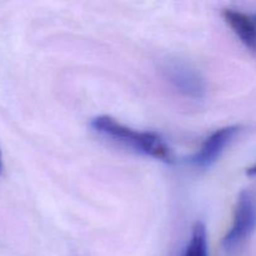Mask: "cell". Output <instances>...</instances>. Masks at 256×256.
Wrapping results in <instances>:
<instances>
[{
    "label": "cell",
    "mask_w": 256,
    "mask_h": 256,
    "mask_svg": "<svg viewBox=\"0 0 256 256\" xmlns=\"http://www.w3.org/2000/svg\"><path fill=\"white\" fill-rule=\"evenodd\" d=\"M164 72L172 86L182 94L192 98V99H200L204 96V79L190 65L182 62H178V60H172V62H168Z\"/></svg>",
    "instance_id": "4"
},
{
    "label": "cell",
    "mask_w": 256,
    "mask_h": 256,
    "mask_svg": "<svg viewBox=\"0 0 256 256\" xmlns=\"http://www.w3.org/2000/svg\"><path fill=\"white\" fill-rule=\"evenodd\" d=\"M246 172L248 175H250V176H256V164L252 165V168H249Z\"/></svg>",
    "instance_id": "7"
},
{
    "label": "cell",
    "mask_w": 256,
    "mask_h": 256,
    "mask_svg": "<svg viewBox=\"0 0 256 256\" xmlns=\"http://www.w3.org/2000/svg\"><path fill=\"white\" fill-rule=\"evenodd\" d=\"M254 20H255V24H256V15L254 16Z\"/></svg>",
    "instance_id": "9"
},
{
    "label": "cell",
    "mask_w": 256,
    "mask_h": 256,
    "mask_svg": "<svg viewBox=\"0 0 256 256\" xmlns=\"http://www.w3.org/2000/svg\"><path fill=\"white\" fill-rule=\"evenodd\" d=\"M182 256H209L206 228L204 224L196 222L192 226V235Z\"/></svg>",
    "instance_id": "6"
},
{
    "label": "cell",
    "mask_w": 256,
    "mask_h": 256,
    "mask_svg": "<svg viewBox=\"0 0 256 256\" xmlns=\"http://www.w3.org/2000/svg\"><path fill=\"white\" fill-rule=\"evenodd\" d=\"M222 18L240 42L250 52H256V24L254 18L236 9H225L222 12Z\"/></svg>",
    "instance_id": "5"
},
{
    "label": "cell",
    "mask_w": 256,
    "mask_h": 256,
    "mask_svg": "<svg viewBox=\"0 0 256 256\" xmlns=\"http://www.w3.org/2000/svg\"><path fill=\"white\" fill-rule=\"evenodd\" d=\"M242 128L239 125H230L215 130L204 140L200 149L190 158V164L195 168L206 169L210 168L224 152V149L239 134Z\"/></svg>",
    "instance_id": "3"
},
{
    "label": "cell",
    "mask_w": 256,
    "mask_h": 256,
    "mask_svg": "<svg viewBox=\"0 0 256 256\" xmlns=\"http://www.w3.org/2000/svg\"><path fill=\"white\" fill-rule=\"evenodd\" d=\"M96 134L112 142L130 148L136 152L154 158L160 162H174V152L162 135L154 132H139L109 115H100L90 122Z\"/></svg>",
    "instance_id": "1"
},
{
    "label": "cell",
    "mask_w": 256,
    "mask_h": 256,
    "mask_svg": "<svg viewBox=\"0 0 256 256\" xmlns=\"http://www.w3.org/2000/svg\"><path fill=\"white\" fill-rule=\"evenodd\" d=\"M256 228V199L252 192L242 190L235 205L232 224L222 239V248L232 252L239 248Z\"/></svg>",
    "instance_id": "2"
},
{
    "label": "cell",
    "mask_w": 256,
    "mask_h": 256,
    "mask_svg": "<svg viewBox=\"0 0 256 256\" xmlns=\"http://www.w3.org/2000/svg\"><path fill=\"white\" fill-rule=\"evenodd\" d=\"M2 168H4V165H2V150H0V174H2Z\"/></svg>",
    "instance_id": "8"
}]
</instances>
